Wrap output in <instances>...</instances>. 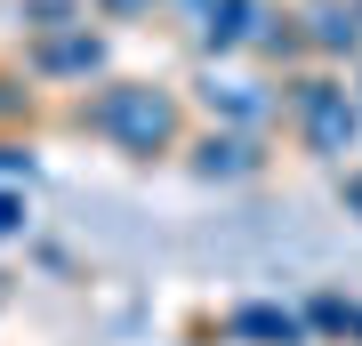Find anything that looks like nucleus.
Segmentation results:
<instances>
[{"label": "nucleus", "instance_id": "18", "mask_svg": "<svg viewBox=\"0 0 362 346\" xmlns=\"http://www.w3.org/2000/svg\"><path fill=\"white\" fill-rule=\"evenodd\" d=\"M346 81H354V97H362V57H354V64H346Z\"/></svg>", "mask_w": 362, "mask_h": 346}, {"label": "nucleus", "instance_id": "2", "mask_svg": "<svg viewBox=\"0 0 362 346\" xmlns=\"http://www.w3.org/2000/svg\"><path fill=\"white\" fill-rule=\"evenodd\" d=\"M282 129H290V145L306 161L346 169L362 154V97H354V81L338 73V64H298V73H282Z\"/></svg>", "mask_w": 362, "mask_h": 346}, {"label": "nucleus", "instance_id": "17", "mask_svg": "<svg viewBox=\"0 0 362 346\" xmlns=\"http://www.w3.org/2000/svg\"><path fill=\"white\" fill-rule=\"evenodd\" d=\"M209 8H218V0H161V16H169V25H177V33H194V25H202Z\"/></svg>", "mask_w": 362, "mask_h": 346}, {"label": "nucleus", "instance_id": "16", "mask_svg": "<svg viewBox=\"0 0 362 346\" xmlns=\"http://www.w3.org/2000/svg\"><path fill=\"white\" fill-rule=\"evenodd\" d=\"M33 250V266L40 274H57V282H73V250H57V242H25Z\"/></svg>", "mask_w": 362, "mask_h": 346}, {"label": "nucleus", "instance_id": "7", "mask_svg": "<svg viewBox=\"0 0 362 346\" xmlns=\"http://www.w3.org/2000/svg\"><path fill=\"white\" fill-rule=\"evenodd\" d=\"M266 8H274V0H218V8L185 33L194 57H202V64H242L250 40H258V25H266Z\"/></svg>", "mask_w": 362, "mask_h": 346}, {"label": "nucleus", "instance_id": "20", "mask_svg": "<svg viewBox=\"0 0 362 346\" xmlns=\"http://www.w3.org/2000/svg\"><path fill=\"white\" fill-rule=\"evenodd\" d=\"M0 298H8V266H0Z\"/></svg>", "mask_w": 362, "mask_h": 346}, {"label": "nucleus", "instance_id": "9", "mask_svg": "<svg viewBox=\"0 0 362 346\" xmlns=\"http://www.w3.org/2000/svg\"><path fill=\"white\" fill-rule=\"evenodd\" d=\"M250 64H258V73H298V64H314V49H306V25H298V8H282V0H274L266 8V25H258V40H250Z\"/></svg>", "mask_w": 362, "mask_h": 346}, {"label": "nucleus", "instance_id": "10", "mask_svg": "<svg viewBox=\"0 0 362 346\" xmlns=\"http://www.w3.org/2000/svg\"><path fill=\"white\" fill-rule=\"evenodd\" d=\"M40 105H49V89L25 64H0V129H40Z\"/></svg>", "mask_w": 362, "mask_h": 346}, {"label": "nucleus", "instance_id": "1", "mask_svg": "<svg viewBox=\"0 0 362 346\" xmlns=\"http://www.w3.org/2000/svg\"><path fill=\"white\" fill-rule=\"evenodd\" d=\"M81 137H97L105 154H121L129 169H153V161H177L185 137H194V97L177 81H153V73H105L73 97L65 113Z\"/></svg>", "mask_w": 362, "mask_h": 346}, {"label": "nucleus", "instance_id": "14", "mask_svg": "<svg viewBox=\"0 0 362 346\" xmlns=\"http://www.w3.org/2000/svg\"><path fill=\"white\" fill-rule=\"evenodd\" d=\"M89 16H97V25H153L161 0H89Z\"/></svg>", "mask_w": 362, "mask_h": 346}, {"label": "nucleus", "instance_id": "12", "mask_svg": "<svg viewBox=\"0 0 362 346\" xmlns=\"http://www.w3.org/2000/svg\"><path fill=\"white\" fill-rule=\"evenodd\" d=\"M33 242V185H8L0 178V250Z\"/></svg>", "mask_w": 362, "mask_h": 346}, {"label": "nucleus", "instance_id": "21", "mask_svg": "<svg viewBox=\"0 0 362 346\" xmlns=\"http://www.w3.org/2000/svg\"><path fill=\"white\" fill-rule=\"evenodd\" d=\"M354 8H362V0H354Z\"/></svg>", "mask_w": 362, "mask_h": 346}, {"label": "nucleus", "instance_id": "15", "mask_svg": "<svg viewBox=\"0 0 362 346\" xmlns=\"http://www.w3.org/2000/svg\"><path fill=\"white\" fill-rule=\"evenodd\" d=\"M330 178H338V209H346V218L362 226V154H354L346 169H330Z\"/></svg>", "mask_w": 362, "mask_h": 346}, {"label": "nucleus", "instance_id": "13", "mask_svg": "<svg viewBox=\"0 0 362 346\" xmlns=\"http://www.w3.org/2000/svg\"><path fill=\"white\" fill-rule=\"evenodd\" d=\"M0 178H8V185H33V178H40V145H33V129H0Z\"/></svg>", "mask_w": 362, "mask_h": 346}, {"label": "nucleus", "instance_id": "3", "mask_svg": "<svg viewBox=\"0 0 362 346\" xmlns=\"http://www.w3.org/2000/svg\"><path fill=\"white\" fill-rule=\"evenodd\" d=\"M185 97H194V113H202V121L258 129V137H274V129H282V81H274V73H233V64H202Z\"/></svg>", "mask_w": 362, "mask_h": 346}, {"label": "nucleus", "instance_id": "5", "mask_svg": "<svg viewBox=\"0 0 362 346\" xmlns=\"http://www.w3.org/2000/svg\"><path fill=\"white\" fill-rule=\"evenodd\" d=\"M177 161H185L194 185H250V178H266L274 137H258V129H226V121H194V137H185Z\"/></svg>", "mask_w": 362, "mask_h": 346}, {"label": "nucleus", "instance_id": "11", "mask_svg": "<svg viewBox=\"0 0 362 346\" xmlns=\"http://www.w3.org/2000/svg\"><path fill=\"white\" fill-rule=\"evenodd\" d=\"M65 25H89V0H16V33H65Z\"/></svg>", "mask_w": 362, "mask_h": 346}, {"label": "nucleus", "instance_id": "19", "mask_svg": "<svg viewBox=\"0 0 362 346\" xmlns=\"http://www.w3.org/2000/svg\"><path fill=\"white\" fill-rule=\"evenodd\" d=\"M169 346H209V338H169Z\"/></svg>", "mask_w": 362, "mask_h": 346}, {"label": "nucleus", "instance_id": "8", "mask_svg": "<svg viewBox=\"0 0 362 346\" xmlns=\"http://www.w3.org/2000/svg\"><path fill=\"white\" fill-rule=\"evenodd\" d=\"M298 8V25H306V49H314V64H346L362 57V8L354 0H290Z\"/></svg>", "mask_w": 362, "mask_h": 346}, {"label": "nucleus", "instance_id": "4", "mask_svg": "<svg viewBox=\"0 0 362 346\" xmlns=\"http://www.w3.org/2000/svg\"><path fill=\"white\" fill-rule=\"evenodd\" d=\"M25 73L40 81V89H89V81L113 73V25H65V33H33L25 40Z\"/></svg>", "mask_w": 362, "mask_h": 346}, {"label": "nucleus", "instance_id": "6", "mask_svg": "<svg viewBox=\"0 0 362 346\" xmlns=\"http://www.w3.org/2000/svg\"><path fill=\"white\" fill-rule=\"evenodd\" d=\"M218 338L226 346H314L306 306H290V298H242V306H226Z\"/></svg>", "mask_w": 362, "mask_h": 346}]
</instances>
